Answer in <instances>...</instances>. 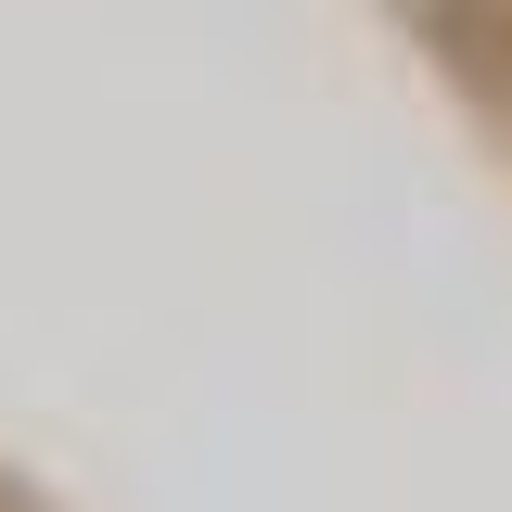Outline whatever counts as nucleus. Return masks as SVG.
<instances>
[{"label":"nucleus","instance_id":"2","mask_svg":"<svg viewBox=\"0 0 512 512\" xmlns=\"http://www.w3.org/2000/svg\"><path fill=\"white\" fill-rule=\"evenodd\" d=\"M436 13H448V26H461V13H474V0H436Z\"/></svg>","mask_w":512,"mask_h":512},{"label":"nucleus","instance_id":"1","mask_svg":"<svg viewBox=\"0 0 512 512\" xmlns=\"http://www.w3.org/2000/svg\"><path fill=\"white\" fill-rule=\"evenodd\" d=\"M487 90H500V116H512V52H500V64H487Z\"/></svg>","mask_w":512,"mask_h":512}]
</instances>
